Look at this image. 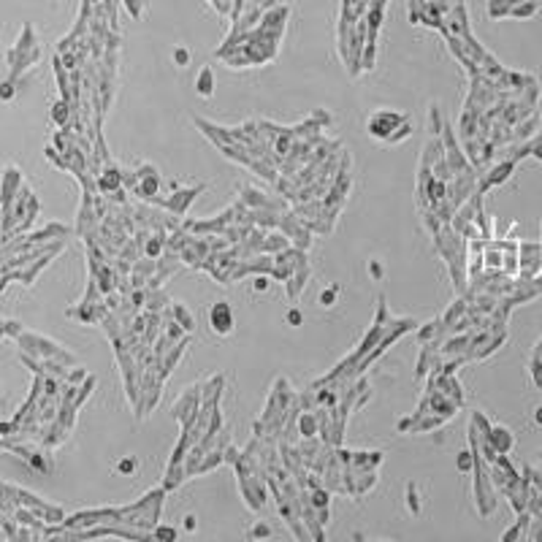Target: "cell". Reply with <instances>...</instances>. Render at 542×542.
Wrapping results in <instances>:
<instances>
[{
    "label": "cell",
    "mask_w": 542,
    "mask_h": 542,
    "mask_svg": "<svg viewBox=\"0 0 542 542\" xmlns=\"http://www.w3.org/2000/svg\"><path fill=\"white\" fill-rule=\"evenodd\" d=\"M407 502H410V510H412V515H417L420 512V505H417V496H415V486L410 483V488H407Z\"/></svg>",
    "instance_id": "24"
},
{
    "label": "cell",
    "mask_w": 542,
    "mask_h": 542,
    "mask_svg": "<svg viewBox=\"0 0 542 542\" xmlns=\"http://www.w3.org/2000/svg\"><path fill=\"white\" fill-rule=\"evenodd\" d=\"M253 288L258 290V293H263V290L269 288V279H266V277H258V279H255V282H253Z\"/></svg>",
    "instance_id": "28"
},
{
    "label": "cell",
    "mask_w": 542,
    "mask_h": 542,
    "mask_svg": "<svg viewBox=\"0 0 542 542\" xmlns=\"http://www.w3.org/2000/svg\"><path fill=\"white\" fill-rule=\"evenodd\" d=\"M52 120L57 122V125H65V122L71 120V106H68V101H57L54 106H52Z\"/></svg>",
    "instance_id": "16"
},
{
    "label": "cell",
    "mask_w": 542,
    "mask_h": 542,
    "mask_svg": "<svg viewBox=\"0 0 542 542\" xmlns=\"http://www.w3.org/2000/svg\"><path fill=\"white\" fill-rule=\"evenodd\" d=\"M296 429H298V434H301L304 439H312V436L317 434V429H320V417H317V412L315 410H312V412H309V410L301 412V415H298V426H296Z\"/></svg>",
    "instance_id": "9"
},
{
    "label": "cell",
    "mask_w": 542,
    "mask_h": 542,
    "mask_svg": "<svg viewBox=\"0 0 542 542\" xmlns=\"http://www.w3.org/2000/svg\"><path fill=\"white\" fill-rule=\"evenodd\" d=\"M282 250H288V236L285 234H274V236H266L263 244H260V253H282Z\"/></svg>",
    "instance_id": "13"
},
{
    "label": "cell",
    "mask_w": 542,
    "mask_h": 542,
    "mask_svg": "<svg viewBox=\"0 0 542 542\" xmlns=\"http://www.w3.org/2000/svg\"><path fill=\"white\" fill-rule=\"evenodd\" d=\"M250 537H253V540H269V537H271V526L269 524H255L253 531H250Z\"/></svg>",
    "instance_id": "20"
},
{
    "label": "cell",
    "mask_w": 542,
    "mask_h": 542,
    "mask_svg": "<svg viewBox=\"0 0 542 542\" xmlns=\"http://www.w3.org/2000/svg\"><path fill=\"white\" fill-rule=\"evenodd\" d=\"M177 529L174 526H155L152 529V540H158V542H174L177 540Z\"/></svg>",
    "instance_id": "18"
},
{
    "label": "cell",
    "mask_w": 542,
    "mask_h": 542,
    "mask_svg": "<svg viewBox=\"0 0 542 542\" xmlns=\"http://www.w3.org/2000/svg\"><path fill=\"white\" fill-rule=\"evenodd\" d=\"M120 184H122V171H117V168H106L103 177L98 179V187H101L103 193H117Z\"/></svg>",
    "instance_id": "11"
},
{
    "label": "cell",
    "mask_w": 542,
    "mask_h": 542,
    "mask_svg": "<svg viewBox=\"0 0 542 542\" xmlns=\"http://www.w3.org/2000/svg\"><path fill=\"white\" fill-rule=\"evenodd\" d=\"M301 323H304V317H301V309H296V307H293V309H290V312H288V325H301Z\"/></svg>",
    "instance_id": "25"
},
{
    "label": "cell",
    "mask_w": 542,
    "mask_h": 542,
    "mask_svg": "<svg viewBox=\"0 0 542 542\" xmlns=\"http://www.w3.org/2000/svg\"><path fill=\"white\" fill-rule=\"evenodd\" d=\"M407 122H410V117H407V114L393 111V108H377V111H372V117H369V125H366V130H369V136H372V139L385 141V144H388V139H391V136L401 125H407Z\"/></svg>",
    "instance_id": "1"
},
{
    "label": "cell",
    "mask_w": 542,
    "mask_h": 542,
    "mask_svg": "<svg viewBox=\"0 0 542 542\" xmlns=\"http://www.w3.org/2000/svg\"><path fill=\"white\" fill-rule=\"evenodd\" d=\"M369 274H372V279H382V266L377 260H369Z\"/></svg>",
    "instance_id": "27"
},
{
    "label": "cell",
    "mask_w": 542,
    "mask_h": 542,
    "mask_svg": "<svg viewBox=\"0 0 542 542\" xmlns=\"http://www.w3.org/2000/svg\"><path fill=\"white\" fill-rule=\"evenodd\" d=\"M455 467H458L461 474H467L474 469V450H461L458 455H455Z\"/></svg>",
    "instance_id": "17"
},
{
    "label": "cell",
    "mask_w": 542,
    "mask_h": 542,
    "mask_svg": "<svg viewBox=\"0 0 542 542\" xmlns=\"http://www.w3.org/2000/svg\"><path fill=\"white\" fill-rule=\"evenodd\" d=\"M22 184V171L19 168H6L3 174V215L14 206V196H17V187Z\"/></svg>",
    "instance_id": "7"
},
{
    "label": "cell",
    "mask_w": 542,
    "mask_h": 542,
    "mask_svg": "<svg viewBox=\"0 0 542 542\" xmlns=\"http://www.w3.org/2000/svg\"><path fill=\"white\" fill-rule=\"evenodd\" d=\"M201 184L198 187H190V190H174V196L171 198H163L160 201V206L163 209H168V212H177V215H182V212H187V206L193 201H196V196L201 193Z\"/></svg>",
    "instance_id": "5"
},
{
    "label": "cell",
    "mask_w": 542,
    "mask_h": 542,
    "mask_svg": "<svg viewBox=\"0 0 542 542\" xmlns=\"http://www.w3.org/2000/svg\"><path fill=\"white\" fill-rule=\"evenodd\" d=\"M307 279H309V266L293 271V274L288 277L285 288H288V298H290V301H298V296H301V290H304V285H307Z\"/></svg>",
    "instance_id": "8"
},
{
    "label": "cell",
    "mask_w": 542,
    "mask_h": 542,
    "mask_svg": "<svg viewBox=\"0 0 542 542\" xmlns=\"http://www.w3.org/2000/svg\"><path fill=\"white\" fill-rule=\"evenodd\" d=\"M537 423H542V410H537Z\"/></svg>",
    "instance_id": "31"
},
{
    "label": "cell",
    "mask_w": 542,
    "mask_h": 542,
    "mask_svg": "<svg viewBox=\"0 0 542 542\" xmlns=\"http://www.w3.org/2000/svg\"><path fill=\"white\" fill-rule=\"evenodd\" d=\"M542 271V244L521 241V279H537Z\"/></svg>",
    "instance_id": "2"
},
{
    "label": "cell",
    "mask_w": 542,
    "mask_h": 542,
    "mask_svg": "<svg viewBox=\"0 0 542 542\" xmlns=\"http://www.w3.org/2000/svg\"><path fill=\"white\" fill-rule=\"evenodd\" d=\"M184 526H187L190 531L196 529V515H187V518H184Z\"/></svg>",
    "instance_id": "30"
},
{
    "label": "cell",
    "mask_w": 542,
    "mask_h": 542,
    "mask_svg": "<svg viewBox=\"0 0 542 542\" xmlns=\"http://www.w3.org/2000/svg\"><path fill=\"white\" fill-rule=\"evenodd\" d=\"M14 98V87L8 82H3V101H11Z\"/></svg>",
    "instance_id": "29"
},
{
    "label": "cell",
    "mask_w": 542,
    "mask_h": 542,
    "mask_svg": "<svg viewBox=\"0 0 542 542\" xmlns=\"http://www.w3.org/2000/svg\"><path fill=\"white\" fill-rule=\"evenodd\" d=\"M196 92L201 95V98H212V95H215V73H212V68H206V65L198 71Z\"/></svg>",
    "instance_id": "10"
},
{
    "label": "cell",
    "mask_w": 542,
    "mask_h": 542,
    "mask_svg": "<svg viewBox=\"0 0 542 542\" xmlns=\"http://www.w3.org/2000/svg\"><path fill=\"white\" fill-rule=\"evenodd\" d=\"M158 187H160V179H158V174H155V168H152V165L139 168L136 193H139L141 198H146V201H155V193H158Z\"/></svg>",
    "instance_id": "6"
},
{
    "label": "cell",
    "mask_w": 542,
    "mask_h": 542,
    "mask_svg": "<svg viewBox=\"0 0 542 542\" xmlns=\"http://www.w3.org/2000/svg\"><path fill=\"white\" fill-rule=\"evenodd\" d=\"M163 250H165V234H158L155 239H149V241H146L144 255H146L149 260H155V258H160V255H163Z\"/></svg>",
    "instance_id": "14"
},
{
    "label": "cell",
    "mask_w": 542,
    "mask_h": 542,
    "mask_svg": "<svg viewBox=\"0 0 542 542\" xmlns=\"http://www.w3.org/2000/svg\"><path fill=\"white\" fill-rule=\"evenodd\" d=\"M171 312H174V323H179V325H182L187 334H193L196 320H193V315H190V309L182 307V304H171Z\"/></svg>",
    "instance_id": "12"
},
{
    "label": "cell",
    "mask_w": 542,
    "mask_h": 542,
    "mask_svg": "<svg viewBox=\"0 0 542 542\" xmlns=\"http://www.w3.org/2000/svg\"><path fill=\"white\" fill-rule=\"evenodd\" d=\"M336 298H339V285H331V288H325V290H323L320 304H323V307H334V304H336Z\"/></svg>",
    "instance_id": "19"
},
{
    "label": "cell",
    "mask_w": 542,
    "mask_h": 542,
    "mask_svg": "<svg viewBox=\"0 0 542 542\" xmlns=\"http://www.w3.org/2000/svg\"><path fill=\"white\" fill-rule=\"evenodd\" d=\"M3 331H6L8 336H14V339H19L17 334H22V325H19V323H8L6 320V323H3Z\"/></svg>",
    "instance_id": "26"
},
{
    "label": "cell",
    "mask_w": 542,
    "mask_h": 542,
    "mask_svg": "<svg viewBox=\"0 0 542 542\" xmlns=\"http://www.w3.org/2000/svg\"><path fill=\"white\" fill-rule=\"evenodd\" d=\"M174 63H177V65H187L190 63V49H187V46H177V49H174Z\"/></svg>",
    "instance_id": "21"
},
{
    "label": "cell",
    "mask_w": 542,
    "mask_h": 542,
    "mask_svg": "<svg viewBox=\"0 0 542 542\" xmlns=\"http://www.w3.org/2000/svg\"><path fill=\"white\" fill-rule=\"evenodd\" d=\"M518 0H491L488 3V14H491L493 19L505 17V14H512V6H515Z\"/></svg>",
    "instance_id": "15"
},
{
    "label": "cell",
    "mask_w": 542,
    "mask_h": 542,
    "mask_svg": "<svg viewBox=\"0 0 542 542\" xmlns=\"http://www.w3.org/2000/svg\"><path fill=\"white\" fill-rule=\"evenodd\" d=\"M209 323L215 328V334H220V336L231 334V331H234V309H231V304L217 301L215 307H212V312H209Z\"/></svg>",
    "instance_id": "3"
},
{
    "label": "cell",
    "mask_w": 542,
    "mask_h": 542,
    "mask_svg": "<svg viewBox=\"0 0 542 542\" xmlns=\"http://www.w3.org/2000/svg\"><path fill=\"white\" fill-rule=\"evenodd\" d=\"M410 133H412V125L407 122V125H401V127H398V130L391 136V139H388V144H396V141H404L407 136H410Z\"/></svg>",
    "instance_id": "22"
},
{
    "label": "cell",
    "mask_w": 542,
    "mask_h": 542,
    "mask_svg": "<svg viewBox=\"0 0 542 542\" xmlns=\"http://www.w3.org/2000/svg\"><path fill=\"white\" fill-rule=\"evenodd\" d=\"M515 163H518V158H510V160H502L499 165H493V168L488 171L486 177L480 179L477 193H486V190H491V187H496V184H502V182H505V179L512 174V171H515Z\"/></svg>",
    "instance_id": "4"
},
{
    "label": "cell",
    "mask_w": 542,
    "mask_h": 542,
    "mask_svg": "<svg viewBox=\"0 0 542 542\" xmlns=\"http://www.w3.org/2000/svg\"><path fill=\"white\" fill-rule=\"evenodd\" d=\"M117 469H120L122 474H133V472H136V458H130V455L122 458L120 464H117Z\"/></svg>",
    "instance_id": "23"
}]
</instances>
